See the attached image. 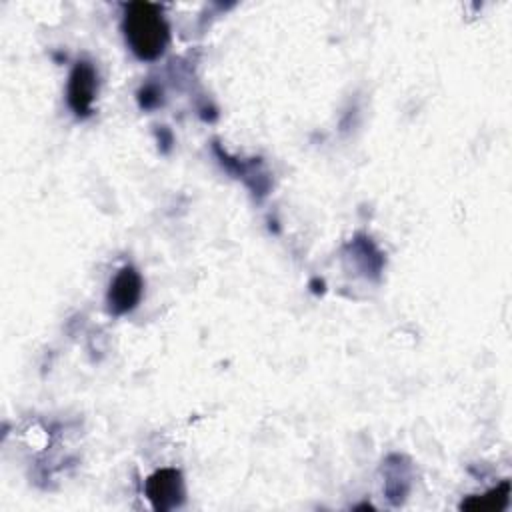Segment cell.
I'll use <instances>...</instances> for the list:
<instances>
[{
	"label": "cell",
	"mask_w": 512,
	"mask_h": 512,
	"mask_svg": "<svg viewBox=\"0 0 512 512\" xmlns=\"http://www.w3.org/2000/svg\"><path fill=\"white\" fill-rule=\"evenodd\" d=\"M142 290H144V282L138 270L134 266L120 268L114 280L110 282L108 296H106L110 312L120 316L134 310L142 298Z\"/></svg>",
	"instance_id": "4"
},
{
	"label": "cell",
	"mask_w": 512,
	"mask_h": 512,
	"mask_svg": "<svg viewBox=\"0 0 512 512\" xmlns=\"http://www.w3.org/2000/svg\"><path fill=\"white\" fill-rule=\"evenodd\" d=\"M124 36L130 50L140 60H156L170 42V28L160 6L150 2H132L124 10Z\"/></svg>",
	"instance_id": "1"
},
{
	"label": "cell",
	"mask_w": 512,
	"mask_h": 512,
	"mask_svg": "<svg viewBox=\"0 0 512 512\" xmlns=\"http://www.w3.org/2000/svg\"><path fill=\"white\" fill-rule=\"evenodd\" d=\"M508 496H510V482L504 480L500 482L496 488L488 490L482 496H470L466 500L460 502L462 510H502L508 504Z\"/></svg>",
	"instance_id": "5"
},
{
	"label": "cell",
	"mask_w": 512,
	"mask_h": 512,
	"mask_svg": "<svg viewBox=\"0 0 512 512\" xmlns=\"http://www.w3.org/2000/svg\"><path fill=\"white\" fill-rule=\"evenodd\" d=\"M158 102H160V98H158V90H156V88L146 86V88L140 92V104H142L144 108H152V106H156Z\"/></svg>",
	"instance_id": "6"
},
{
	"label": "cell",
	"mask_w": 512,
	"mask_h": 512,
	"mask_svg": "<svg viewBox=\"0 0 512 512\" xmlns=\"http://www.w3.org/2000/svg\"><path fill=\"white\" fill-rule=\"evenodd\" d=\"M96 88H98V74L96 68L80 60L68 78V88H66V100L68 106L76 116H88L92 110V102L96 98Z\"/></svg>",
	"instance_id": "3"
},
{
	"label": "cell",
	"mask_w": 512,
	"mask_h": 512,
	"mask_svg": "<svg viewBox=\"0 0 512 512\" xmlns=\"http://www.w3.org/2000/svg\"><path fill=\"white\" fill-rule=\"evenodd\" d=\"M144 492L158 512H168L182 506L186 490L182 472L176 468H160L148 476Z\"/></svg>",
	"instance_id": "2"
}]
</instances>
